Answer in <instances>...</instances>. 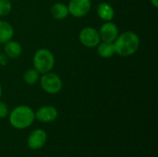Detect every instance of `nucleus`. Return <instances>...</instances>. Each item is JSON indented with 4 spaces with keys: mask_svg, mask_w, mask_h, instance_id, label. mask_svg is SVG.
<instances>
[{
    "mask_svg": "<svg viewBox=\"0 0 158 157\" xmlns=\"http://www.w3.org/2000/svg\"><path fill=\"white\" fill-rule=\"evenodd\" d=\"M10 125L17 130H25L32 125L35 120V114L32 108L20 105L14 107L8 114Z\"/></svg>",
    "mask_w": 158,
    "mask_h": 157,
    "instance_id": "2",
    "label": "nucleus"
},
{
    "mask_svg": "<svg viewBox=\"0 0 158 157\" xmlns=\"http://www.w3.org/2000/svg\"><path fill=\"white\" fill-rule=\"evenodd\" d=\"M33 68L42 75L53 70L56 59L54 54L47 48L38 49L32 57Z\"/></svg>",
    "mask_w": 158,
    "mask_h": 157,
    "instance_id": "3",
    "label": "nucleus"
},
{
    "mask_svg": "<svg viewBox=\"0 0 158 157\" xmlns=\"http://www.w3.org/2000/svg\"><path fill=\"white\" fill-rule=\"evenodd\" d=\"M50 13H51V16L55 19H57V20L65 19L69 15L68 6L64 3H61V2L55 3L50 8Z\"/></svg>",
    "mask_w": 158,
    "mask_h": 157,
    "instance_id": "13",
    "label": "nucleus"
},
{
    "mask_svg": "<svg viewBox=\"0 0 158 157\" xmlns=\"http://www.w3.org/2000/svg\"><path fill=\"white\" fill-rule=\"evenodd\" d=\"M40 85L42 90L51 95L57 94L62 91L63 81L62 79L56 73L52 71L42 74L40 76Z\"/></svg>",
    "mask_w": 158,
    "mask_h": 157,
    "instance_id": "4",
    "label": "nucleus"
},
{
    "mask_svg": "<svg viewBox=\"0 0 158 157\" xmlns=\"http://www.w3.org/2000/svg\"><path fill=\"white\" fill-rule=\"evenodd\" d=\"M34 114L35 119L42 123L54 122L58 117V111L53 105H43L36 112H34Z\"/></svg>",
    "mask_w": 158,
    "mask_h": 157,
    "instance_id": "9",
    "label": "nucleus"
},
{
    "mask_svg": "<svg viewBox=\"0 0 158 157\" xmlns=\"http://www.w3.org/2000/svg\"><path fill=\"white\" fill-rule=\"evenodd\" d=\"M12 11V3L10 0H0V18L8 16Z\"/></svg>",
    "mask_w": 158,
    "mask_h": 157,
    "instance_id": "16",
    "label": "nucleus"
},
{
    "mask_svg": "<svg viewBox=\"0 0 158 157\" xmlns=\"http://www.w3.org/2000/svg\"><path fill=\"white\" fill-rule=\"evenodd\" d=\"M14 36V28L6 20L0 19V45L12 40Z\"/></svg>",
    "mask_w": 158,
    "mask_h": 157,
    "instance_id": "12",
    "label": "nucleus"
},
{
    "mask_svg": "<svg viewBox=\"0 0 158 157\" xmlns=\"http://www.w3.org/2000/svg\"><path fill=\"white\" fill-rule=\"evenodd\" d=\"M150 1H151L152 6H153L155 8H156L158 6V0H150Z\"/></svg>",
    "mask_w": 158,
    "mask_h": 157,
    "instance_id": "19",
    "label": "nucleus"
},
{
    "mask_svg": "<svg viewBox=\"0 0 158 157\" xmlns=\"http://www.w3.org/2000/svg\"><path fill=\"white\" fill-rule=\"evenodd\" d=\"M113 44L116 55L127 57L134 55L139 50L141 40L136 32L132 31H126L118 34Z\"/></svg>",
    "mask_w": 158,
    "mask_h": 157,
    "instance_id": "1",
    "label": "nucleus"
},
{
    "mask_svg": "<svg viewBox=\"0 0 158 157\" xmlns=\"http://www.w3.org/2000/svg\"><path fill=\"white\" fill-rule=\"evenodd\" d=\"M98 31H99L101 41L106 42V43H114L119 34L118 27L113 21L104 22L101 25Z\"/></svg>",
    "mask_w": 158,
    "mask_h": 157,
    "instance_id": "7",
    "label": "nucleus"
},
{
    "mask_svg": "<svg viewBox=\"0 0 158 157\" xmlns=\"http://www.w3.org/2000/svg\"><path fill=\"white\" fill-rule=\"evenodd\" d=\"M2 94H3V89H2V86H1V84H0V99H1V97H2Z\"/></svg>",
    "mask_w": 158,
    "mask_h": 157,
    "instance_id": "20",
    "label": "nucleus"
},
{
    "mask_svg": "<svg viewBox=\"0 0 158 157\" xmlns=\"http://www.w3.org/2000/svg\"><path fill=\"white\" fill-rule=\"evenodd\" d=\"M80 43L87 48H95L101 42L99 31L94 27H84L79 33Z\"/></svg>",
    "mask_w": 158,
    "mask_h": 157,
    "instance_id": "5",
    "label": "nucleus"
},
{
    "mask_svg": "<svg viewBox=\"0 0 158 157\" xmlns=\"http://www.w3.org/2000/svg\"><path fill=\"white\" fill-rule=\"evenodd\" d=\"M3 53H5L9 59H17L22 54V46L19 42L10 40L4 43Z\"/></svg>",
    "mask_w": 158,
    "mask_h": 157,
    "instance_id": "10",
    "label": "nucleus"
},
{
    "mask_svg": "<svg viewBox=\"0 0 158 157\" xmlns=\"http://www.w3.org/2000/svg\"><path fill=\"white\" fill-rule=\"evenodd\" d=\"M47 142V133L41 129H37L32 130L28 139H27V145L31 150H40L43 148Z\"/></svg>",
    "mask_w": 158,
    "mask_h": 157,
    "instance_id": "8",
    "label": "nucleus"
},
{
    "mask_svg": "<svg viewBox=\"0 0 158 157\" xmlns=\"http://www.w3.org/2000/svg\"><path fill=\"white\" fill-rule=\"evenodd\" d=\"M9 114V108L5 102L0 101V118H6L8 117Z\"/></svg>",
    "mask_w": 158,
    "mask_h": 157,
    "instance_id": "17",
    "label": "nucleus"
},
{
    "mask_svg": "<svg viewBox=\"0 0 158 157\" xmlns=\"http://www.w3.org/2000/svg\"><path fill=\"white\" fill-rule=\"evenodd\" d=\"M40 73L34 68H29L27 69L24 73H23V76H22V79H23V81L28 84V85H35L36 83L39 82V80H40Z\"/></svg>",
    "mask_w": 158,
    "mask_h": 157,
    "instance_id": "15",
    "label": "nucleus"
},
{
    "mask_svg": "<svg viewBox=\"0 0 158 157\" xmlns=\"http://www.w3.org/2000/svg\"><path fill=\"white\" fill-rule=\"evenodd\" d=\"M9 60L10 59L7 57V56L5 53H1L0 52V66H2V67L6 66L8 64Z\"/></svg>",
    "mask_w": 158,
    "mask_h": 157,
    "instance_id": "18",
    "label": "nucleus"
},
{
    "mask_svg": "<svg viewBox=\"0 0 158 157\" xmlns=\"http://www.w3.org/2000/svg\"><path fill=\"white\" fill-rule=\"evenodd\" d=\"M96 13H97L98 18L104 22L112 21L113 19L115 18V10L113 6L106 2H101L97 6Z\"/></svg>",
    "mask_w": 158,
    "mask_h": 157,
    "instance_id": "11",
    "label": "nucleus"
},
{
    "mask_svg": "<svg viewBox=\"0 0 158 157\" xmlns=\"http://www.w3.org/2000/svg\"><path fill=\"white\" fill-rule=\"evenodd\" d=\"M0 52H1V46H0Z\"/></svg>",
    "mask_w": 158,
    "mask_h": 157,
    "instance_id": "21",
    "label": "nucleus"
},
{
    "mask_svg": "<svg viewBox=\"0 0 158 157\" xmlns=\"http://www.w3.org/2000/svg\"><path fill=\"white\" fill-rule=\"evenodd\" d=\"M68 6L69 14L73 18L85 17L92 8L91 0H69Z\"/></svg>",
    "mask_w": 158,
    "mask_h": 157,
    "instance_id": "6",
    "label": "nucleus"
},
{
    "mask_svg": "<svg viewBox=\"0 0 158 157\" xmlns=\"http://www.w3.org/2000/svg\"><path fill=\"white\" fill-rule=\"evenodd\" d=\"M95 48L97 50L98 56L102 58H110L114 55H116L113 43H106L101 41Z\"/></svg>",
    "mask_w": 158,
    "mask_h": 157,
    "instance_id": "14",
    "label": "nucleus"
}]
</instances>
